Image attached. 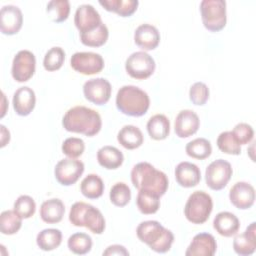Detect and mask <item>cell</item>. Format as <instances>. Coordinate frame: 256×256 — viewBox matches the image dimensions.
I'll return each mask as SVG.
<instances>
[{
  "mask_svg": "<svg viewBox=\"0 0 256 256\" xmlns=\"http://www.w3.org/2000/svg\"><path fill=\"white\" fill-rule=\"evenodd\" d=\"M66 131L83 134L87 137L97 135L102 128L100 114L85 106H75L69 109L62 120Z\"/></svg>",
  "mask_w": 256,
  "mask_h": 256,
  "instance_id": "cell-1",
  "label": "cell"
},
{
  "mask_svg": "<svg viewBox=\"0 0 256 256\" xmlns=\"http://www.w3.org/2000/svg\"><path fill=\"white\" fill-rule=\"evenodd\" d=\"M131 181L139 191H147L162 197L168 190L169 180L166 174L157 170L148 162L136 164L131 171Z\"/></svg>",
  "mask_w": 256,
  "mask_h": 256,
  "instance_id": "cell-2",
  "label": "cell"
},
{
  "mask_svg": "<svg viewBox=\"0 0 256 256\" xmlns=\"http://www.w3.org/2000/svg\"><path fill=\"white\" fill-rule=\"evenodd\" d=\"M117 109L123 114L131 117L145 115L150 107L148 94L133 85H126L120 88L116 96Z\"/></svg>",
  "mask_w": 256,
  "mask_h": 256,
  "instance_id": "cell-3",
  "label": "cell"
},
{
  "mask_svg": "<svg viewBox=\"0 0 256 256\" xmlns=\"http://www.w3.org/2000/svg\"><path fill=\"white\" fill-rule=\"evenodd\" d=\"M139 240L157 253L170 251L174 242V234L163 227L158 221H145L139 224L136 230Z\"/></svg>",
  "mask_w": 256,
  "mask_h": 256,
  "instance_id": "cell-4",
  "label": "cell"
},
{
  "mask_svg": "<svg viewBox=\"0 0 256 256\" xmlns=\"http://www.w3.org/2000/svg\"><path fill=\"white\" fill-rule=\"evenodd\" d=\"M69 221L76 227H86L94 234H102L106 222L101 211L85 202H76L69 213Z\"/></svg>",
  "mask_w": 256,
  "mask_h": 256,
  "instance_id": "cell-5",
  "label": "cell"
},
{
  "mask_svg": "<svg viewBox=\"0 0 256 256\" xmlns=\"http://www.w3.org/2000/svg\"><path fill=\"white\" fill-rule=\"evenodd\" d=\"M212 210L213 200L211 196L204 191H195L186 202L184 214L189 222L200 225L209 219Z\"/></svg>",
  "mask_w": 256,
  "mask_h": 256,
  "instance_id": "cell-6",
  "label": "cell"
},
{
  "mask_svg": "<svg viewBox=\"0 0 256 256\" xmlns=\"http://www.w3.org/2000/svg\"><path fill=\"white\" fill-rule=\"evenodd\" d=\"M204 27L211 32H219L226 26L227 13L224 0H203L200 4Z\"/></svg>",
  "mask_w": 256,
  "mask_h": 256,
  "instance_id": "cell-7",
  "label": "cell"
},
{
  "mask_svg": "<svg viewBox=\"0 0 256 256\" xmlns=\"http://www.w3.org/2000/svg\"><path fill=\"white\" fill-rule=\"evenodd\" d=\"M156 64L152 56L144 51L132 53L125 63L126 72L134 79L144 80L149 78L155 71Z\"/></svg>",
  "mask_w": 256,
  "mask_h": 256,
  "instance_id": "cell-8",
  "label": "cell"
},
{
  "mask_svg": "<svg viewBox=\"0 0 256 256\" xmlns=\"http://www.w3.org/2000/svg\"><path fill=\"white\" fill-rule=\"evenodd\" d=\"M232 174L233 169L229 162L223 159L215 160L206 169V184L210 189L214 191L222 190L227 186L232 177Z\"/></svg>",
  "mask_w": 256,
  "mask_h": 256,
  "instance_id": "cell-9",
  "label": "cell"
},
{
  "mask_svg": "<svg viewBox=\"0 0 256 256\" xmlns=\"http://www.w3.org/2000/svg\"><path fill=\"white\" fill-rule=\"evenodd\" d=\"M71 67L83 75H95L104 69V59L98 53L77 52L70 60Z\"/></svg>",
  "mask_w": 256,
  "mask_h": 256,
  "instance_id": "cell-10",
  "label": "cell"
},
{
  "mask_svg": "<svg viewBox=\"0 0 256 256\" xmlns=\"http://www.w3.org/2000/svg\"><path fill=\"white\" fill-rule=\"evenodd\" d=\"M85 166L80 160L66 158L57 163L54 174L56 180L63 186L75 184L84 173Z\"/></svg>",
  "mask_w": 256,
  "mask_h": 256,
  "instance_id": "cell-11",
  "label": "cell"
},
{
  "mask_svg": "<svg viewBox=\"0 0 256 256\" xmlns=\"http://www.w3.org/2000/svg\"><path fill=\"white\" fill-rule=\"evenodd\" d=\"M36 70L35 55L28 50L19 51L13 59L12 77L19 83L29 81Z\"/></svg>",
  "mask_w": 256,
  "mask_h": 256,
  "instance_id": "cell-12",
  "label": "cell"
},
{
  "mask_svg": "<svg viewBox=\"0 0 256 256\" xmlns=\"http://www.w3.org/2000/svg\"><path fill=\"white\" fill-rule=\"evenodd\" d=\"M83 93L89 102L101 106L110 100L112 87L110 82L105 78L91 79L85 82L83 86Z\"/></svg>",
  "mask_w": 256,
  "mask_h": 256,
  "instance_id": "cell-13",
  "label": "cell"
},
{
  "mask_svg": "<svg viewBox=\"0 0 256 256\" xmlns=\"http://www.w3.org/2000/svg\"><path fill=\"white\" fill-rule=\"evenodd\" d=\"M74 23L80 34H85L97 29L103 22L100 14L92 5L83 4L76 10Z\"/></svg>",
  "mask_w": 256,
  "mask_h": 256,
  "instance_id": "cell-14",
  "label": "cell"
},
{
  "mask_svg": "<svg viewBox=\"0 0 256 256\" xmlns=\"http://www.w3.org/2000/svg\"><path fill=\"white\" fill-rule=\"evenodd\" d=\"M23 25L22 11L14 5H6L0 11V29L5 35L17 34Z\"/></svg>",
  "mask_w": 256,
  "mask_h": 256,
  "instance_id": "cell-15",
  "label": "cell"
},
{
  "mask_svg": "<svg viewBox=\"0 0 256 256\" xmlns=\"http://www.w3.org/2000/svg\"><path fill=\"white\" fill-rule=\"evenodd\" d=\"M231 203L240 210H247L254 205L255 189L247 182H238L230 190Z\"/></svg>",
  "mask_w": 256,
  "mask_h": 256,
  "instance_id": "cell-16",
  "label": "cell"
},
{
  "mask_svg": "<svg viewBox=\"0 0 256 256\" xmlns=\"http://www.w3.org/2000/svg\"><path fill=\"white\" fill-rule=\"evenodd\" d=\"M217 251V243L213 235L209 233H199L194 236L187 248V256H213Z\"/></svg>",
  "mask_w": 256,
  "mask_h": 256,
  "instance_id": "cell-17",
  "label": "cell"
},
{
  "mask_svg": "<svg viewBox=\"0 0 256 256\" xmlns=\"http://www.w3.org/2000/svg\"><path fill=\"white\" fill-rule=\"evenodd\" d=\"M160 32L151 24L140 25L134 33L135 44L144 51L156 49L160 43Z\"/></svg>",
  "mask_w": 256,
  "mask_h": 256,
  "instance_id": "cell-18",
  "label": "cell"
},
{
  "mask_svg": "<svg viewBox=\"0 0 256 256\" xmlns=\"http://www.w3.org/2000/svg\"><path fill=\"white\" fill-rule=\"evenodd\" d=\"M200 127V119L192 110L181 111L175 120V133L179 138H188L194 135Z\"/></svg>",
  "mask_w": 256,
  "mask_h": 256,
  "instance_id": "cell-19",
  "label": "cell"
},
{
  "mask_svg": "<svg viewBox=\"0 0 256 256\" xmlns=\"http://www.w3.org/2000/svg\"><path fill=\"white\" fill-rule=\"evenodd\" d=\"M177 183L184 188L197 186L201 181V171L197 165L190 162H181L175 169Z\"/></svg>",
  "mask_w": 256,
  "mask_h": 256,
  "instance_id": "cell-20",
  "label": "cell"
},
{
  "mask_svg": "<svg viewBox=\"0 0 256 256\" xmlns=\"http://www.w3.org/2000/svg\"><path fill=\"white\" fill-rule=\"evenodd\" d=\"M36 105L35 92L27 87L19 88L13 96V108L19 116H28L34 110Z\"/></svg>",
  "mask_w": 256,
  "mask_h": 256,
  "instance_id": "cell-21",
  "label": "cell"
},
{
  "mask_svg": "<svg viewBox=\"0 0 256 256\" xmlns=\"http://www.w3.org/2000/svg\"><path fill=\"white\" fill-rule=\"evenodd\" d=\"M234 251L241 256L252 255L256 250V223L253 222L246 231L237 235L233 241Z\"/></svg>",
  "mask_w": 256,
  "mask_h": 256,
  "instance_id": "cell-22",
  "label": "cell"
},
{
  "mask_svg": "<svg viewBox=\"0 0 256 256\" xmlns=\"http://www.w3.org/2000/svg\"><path fill=\"white\" fill-rule=\"evenodd\" d=\"M213 227L223 237L235 236L240 229V221L231 212H220L213 221Z\"/></svg>",
  "mask_w": 256,
  "mask_h": 256,
  "instance_id": "cell-23",
  "label": "cell"
},
{
  "mask_svg": "<svg viewBox=\"0 0 256 256\" xmlns=\"http://www.w3.org/2000/svg\"><path fill=\"white\" fill-rule=\"evenodd\" d=\"M64 214V203L57 198L49 199L43 202L40 208V217L45 223L48 224H56L61 222Z\"/></svg>",
  "mask_w": 256,
  "mask_h": 256,
  "instance_id": "cell-24",
  "label": "cell"
},
{
  "mask_svg": "<svg viewBox=\"0 0 256 256\" xmlns=\"http://www.w3.org/2000/svg\"><path fill=\"white\" fill-rule=\"evenodd\" d=\"M98 163L108 170L118 169L124 162L123 153L113 146H104L97 152Z\"/></svg>",
  "mask_w": 256,
  "mask_h": 256,
  "instance_id": "cell-25",
  "label": "cell"
},
{
  "mask_svg": "<svg viewBox=\"0 0 256 256\" xmlns=\"http://www.w3.org/2000/svg\"><path fill=\"white\" fill-rule=\"evenodd\" d=\"M117 140L125 149L134 150L142 146L144 136L138 127L126 125L119 131Z\"/></svg>",
  "mask_w": 256,
  "mask_h": 256,
  "instance_id": "cell-26",
  "label": "cell"
},
{
  "mask_svg": "<svg viewBox=\"0 0 256 256\" xmlns=\"http://www.w3.org/2000/svg\"><path fill=\"white\" fill-rule=\"evenodd\" d=\"M147 131L153 140H165L170 134V121L165 115L156 114L149 119Z\"/></svg>",
  "mask_w": 256,
  "mask_h": 256,
  "instance_id": "cell-27",
  "label": "cell"
},
{
  "mask_svg": "<svg viewBox=\"0 0 256 256\" xmlns=\"http://www.w3.org/2000/svg\"><path fill=\"white\" fill-rule=\"evenodd\" d=\"M99 4L109 12H114L121 17L133 15L139 5L138 0H100Z\"/></svg>",
  "mask_w": 256,
  "mask_h": 256,
  "instance_id": "cell-28",
  "label": "cell"
},
{
  "mask_svg": "<svg viewBox=\"0 0 256 256\" xmlns=\"http://www.w3.org/2000/svg\"><path fill=\"white\" fill-rule=\"evenodd\" d=\"M36 242L43 251L55 250L62 243V232L59 229H44L37 235Z\"/></svg>",
  "mask_w": 256,
  "mask_h": 256,
  "instance_id": "cell-29",
  "label": "cell"
},
{
  "mask_svg": "<svg viewBox=\"0 0 256 256\" xmlns=\"http://www.w3.org/2000/svg\"><path fill=\"white\" fill-rule=\"evenodd\" d=\"M82 194L88 199L100 198L104 193L103 180L96 174H89L81 182L80 186Z\"/></svg>",
  "mask_w": 256,
  "mask_h": 256,
  "instance_id": "cell-30",
  "label": "cell"
},
{
  "mask_svg": "<svg viewBox=\"0 0 256 256\" xmlns=\"http://www.w3.org/2000/svg\"><path fill=\"white\" fill-rule=\"evenodd\" d=\"M22 218L15 210H7L0 215V231L4 235H14L22 227Z\"/></svg>",
  "mask_w": 256,
  "mask_h": 256,
  "instance_id": "cell-31",
  "label": "cell"
},
{
  "mask_svg": "<svg viewBox=\"0 0 256 256\" xmlns=\"http://www.w3.org/2000/svg\"><path fill=\"white\" fill-rule=\"evenodd\" d=\"M185 150L189 157L197 160L207 159L212 154L211 143L205 138H197L189 142Z\"/></svg>",
  "mask_w": 256,
  "mask_h": 256,
  "instance_id": "cell-32",
  "label": "cell"
},
{
  "mask_svg": "<svg viewBox=\"0 0 256 256\" xmlns=\"http://www.w3.org/2000/svg\"><path fill=\"white\" fill-rule=\"evenodd\" d=\"M160 198L161 197L154 193L139 191L137 196V206L139 211L145 215L155 214L160 208Z\"/></svg>",
  "mask_w": 256,
  "mask_h": 256,
  "instance_id": "cell-33",
  "label": "cell"
},
{
  "mask_svg": "<svg viewBox=\"0 0 256 256\" xmlns=\"http://www.w3.org/2000/svg\"><path fill=\"white\" fill-rule=\"evenodd\" d=\"M109 37V30L107 26L102 23L97 29L85 33V34H80V39L83 45L88 46V47H94L98 48L103 46Z\"/></svg>",
  "mask_w": 256,
  "mask_h": 256,
  "instance_id": "cell-34",
  "label": "cell"
},
{
  "mask_svg": "<svg viewBox=\"0 0 256 256\" xmlns=\"http://www.w3.org/2000/svg\"><path fill=\"white\" fill-rule=\"evenodd\" d=\"M92 238L86 233H75L68 239L69 250L77 255H85L92 249Z\"/></svg>",
  "mask_w": 256,
  "mask_h": 256,
  "instance_id": "cell-35",
  "label": "cell"
},
{
  "mask_svg": "<svg viewBox=\"0 0 256 256\" xmlns=\"http://www.w3.org/2000/svg\"><path fill=\"white\" fill-rule=\"evenodd\" d=\"M46 12L53 22H64L70 14V2L68 0H52L48 3Z\"/></svg>",
  "mask_w": 256,
  "mask_h": 256,
  "instance_id": "cell-36",
  "label": "cell"
},
{
  "mask_svg": "<svg viewBox=\"0 0 256 256\" xmlns=\"http://www.w3.org/2000/svg\"><path fill=\"white\" fill-rule=\"evenodd\" d=\"M217 146L225 154L229 155H240L241 145L236 140L232 131L222 132L217 139Z\"/></svg>",
  "mask_w": 256,
  "mask_h": 256,
  "instance_id": "cell-37",
  "label": "cell"
},
{
  "mask_svg": "<svg viewBox=\"0 0 256 256\" xmlns=\"http://www.w3.org/2000/svg\"><path fill=\"white\" fill-rule=\"evenodd\" d=\"M64 61L65 51L61 47H53L45 54L43 66L46 71L54 72L63 66Z\"/></svg>",
  "mask_w": 256,
  "mask_h": 256,
  "instance_id": "cell-38",
  "label": "cell"
},
{
  "mask_svg": "<svg viewBox=\"0 0 256 256\" xmlns=\"http://www.w3.org/2000/svg\"><path fill=\"white\" fill-rule=\"evenodd\" d=\"M131 200V190L123 182L116 183L110 190V201L117 207L126 206Z\"/></svg>",
  "mask_w": 256,
  "mask_h": 256,
  "instance_id": "cell-39",
  "label": "cell"
},
{
  "mask_svg": "<svg viewBox=\"0 0 256 256\" xmlns=\"http://www.w3.org/2000/svg\"><path fill=\"white\" fill-rule=\"evenodd\" d=\"M14 210L22 219H29L36 212V203L32 197L21 195L14 203Z\"/></svg>",
  "mask_w": 256,
  "mask_h": 256,
  "instance_id": "cell-40",
  "label": "cell"
},
{
  "mask_svg": "<svg viewBox=\"0 0 256 256\" xmlns=\"http://www.w3.org/2000/svg\"><path fill=\"white\" fill-rule=\"evenodd\" d=\"M85 151V143L82 139L77 137L67 138L62 144V152L69 158L76 159L80 157Z\"/></svg>",
  "mask_w": 256,
  "mask_h": 256,
  "instance_id": "cell-41",
  "label": "cell"
},
{
  "mask_svg": "<svg viewBox=\"0 0 256 256\" xmlns=\"http://www.w3.org/2000/svg\"><path fill=\"white\" fill-rule=\"evenodd\" d=\"M209 88L203 82H196L193 84L189 91V97L191 102L197 106H203L209 99Z\"/></svg>",
  "mask_w": 256,
  "mask_h": 256,
  "instance_id": "cell-42",
  "label": "cell"
},
{
  "mask_svg": "<svg viewBox=\"0 0 256 256\" xmlns=\"http://www.w3.org/2000/svg\"><path fill=\"white\" fill-rule=\"evenodd\" d=\"M232 133L240 145H246L250 143L254 138V130L252 126L247 123L237 124L234 127Z\"/></svg>",
  "mask_w": 256,
  "mask_h": 256,
  "instance_id": "cell-43",
  "label": "cell"
},
{
  "mask_svg": "<svg viewBox=\"0 0 256 256\" xmlns=\"http://www.w3.org/2000/svg\"><path fill=\"white\" fill-rule=\"evenodd\" d=\"M103 255H129V252L124 246L112 245L103 252Z\"/></svg>",
  "mask_w": 256,
  "mask_h": 256,
  "instance_id": "cell-44",
  "label": "cell"
},
{
  "mask_svg": "<svg viewBox=\"0 0 256 256\" xmlns=\"http://www.w3.org/2000/svg\"><path fill=\"white\" fill-rule=\"evenodd\" d=\"M0 131H1V145H0V147L3 148L10 141V132H9V130L6 129V127L4 125H0Z\"/></svg>",
  "mask_w": 256,
  "mask_h": 256,
  "instance_id": "cell-45",
  "label": "cell"
},
{
  "mask_svg": "<svg viewBox=\"0 0 256 256\" xmlns=\"http://www.w3.org/2000/svg\"><path fill=\"white\" fill-rule=\"evenodd\" d=\"M1 95H2V107H1V115H0V118H3L6 114V110H7V107H8V102H7V99H6V96L3 92H1Z\"/></svg>",
  "mask_w": 256,
  "mask_h": 256,
  "instance_id": "cell-46",
  "label": "cell"
}]
</instances>
